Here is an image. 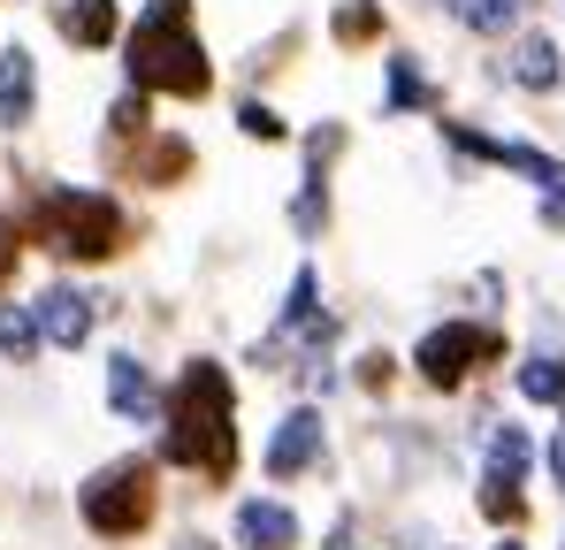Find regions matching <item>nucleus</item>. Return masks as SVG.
<instances>
[{"instance_id": "1", "label": "nucleus", "mask_w": 565, "mask_h": 550, "mask_svg": "<svg viewBox=\"0 0 565 550\" xmlns=\"http://www.w3.org/2000/svg\"><path fill=\"white\" fill-rule=\"evenodd\" d=\"M115 62H122V85L153 92L161 107H206L222 92V62L206 46L199 0H138Z\"/></svg>"}, {"instance_id": "2", "label": "nucleus", "mask_w": 565, "mask_h": 550, "mask_svg": "<svg viewBox=\"0 0 565 550\" xmlns=\"http://www.w3.org/2000/svg\"><path fill=\"white\" fill-rule=\"evenodd\" d=\"M15 214H23V230H31V245L54 253V261H70V268H107V261H122V253L138 245V222H130V207H122L107 183L31 177V191H23Z\"/></svg>"}, {"instance_id": "3", "label": "nucleus", "mask_w": 565, "mask_h": 550, "mask_svg": "<svg viewBox=\"0 0 565 550\" xmlns=\"http://www.w3.org/2000/svg\"><path fill=\"white\" fill-rule=\"evenodd\" d=\"M169 458L199 474V482H230L237 466V390L222 360H184L177 390H169Z\"/></svg>"}, {"instance_id": "4", "label": "nucleus", "mask_w": 565, "mask_h": 550, "mask_svg": "<svg viewBox=\"0 0 565 550\" xmlns=\"http://www.w3.org/2000/svg\"><path fill=\"white\" fill-rule=\"evenodd\" d=\"M481 85L504 92V99H527V107H551V99H565V31L535 15L527 31H512L504 46H489Z\"/></svg>"}, {"instance_id": "5", "label": "nucleus", "mask_w": 565, "mask_h": 550, "mask_svg": "<svg viewBox=\"0 0 565 550\" xmlns=\"http://www.w3.org/2000/svg\"><path fill=\"white\" fill-rule=\"evenodd\" d=\"M489 367H504V329L497 321H481V314H451V321H436L420 345H413V374L428 382V390H467L473 374H489Z\"/></svg>"}, {"instance_id": "6", "label": "nucleus", "mask_w": 565, "mask_h": 550, "mask_svg": "<svg viewBox=\"0 0 565 550\" xmlns=\"http://www.w3.org/2000/svg\"><path fill=\"white\" fill-rule=\"evenodd\" d=\"M77 512H85V528H93V536L130 543L138 528H153V512H161V482H153V466H146V458H115V466H99L93 482H85Z\"/></svg>"}, {"instance_id": "7", "label": "nucleus", "mask_w": 565, "mask_h": 550, "mask_svg": "<svg viewBox=\"0 0 565 550\" xmlns=\"http://www.w3.org/2000/svg\"><path fill=\"white\" fill-rule=\"evenodd\" d=\"M436 115H451V85L428 70L420 46H390L375 77V123H436Z\"/></svg>"}, {"instance_id": "8", "label": "nucleus", "mask_w": 565, "mask_h": 550, "mask_svg": "<svg viewBox=\"0 0 565 550\" xmlns=\"http://www.w3.org/2000/svg\"><path fill=\"white\" fill-rule=\"evenodd\" d=\"M199 169H206L199 138H191L184 123H161V130L122 161V177H115V183H138V191H184V183H199Z\"/></svg>"}, {"instance_id": "9", "label": "nucleus", "mask_w": 565, "mask_h": 550, "mask_svg": "<svg viewBox=\"0 0 565 550\" xmlns=\"http://www.w3.org/2000/svg\"><path fill=\"white\" fill-rule=\"evenodd\" d=\"M153 130H161V99H153V92H138V85L107 92V107H99V169H107V183L122 177V161H130Z\"/></svg>"}, {"instance_id": "10", "label": "nucleus", "mask_w": 565, "mask_h": 550, "mask_svg": "<svg viewBox=\"0 0 565 550\" xmlns=\"http://www.w3.org/2000/svg\"><path fill=\"white\" fill-rule=\"evenodd\" d=\"M390 31H397L390 0H329V8H321V46L344 54V62L390 54Z\"/></svg>"}, {"instance_id": "11", "label": "nucleus", "mask_w": 565, "mask_h": 550, "mask_svg": "<svg viewBox=\"0 0 565 550\" xmlns=\"http://www.w3.org/2000/svg\"><path fill=\"white\" fill-rule=\"evenodd\" d=\"M54 39L70 54H122V31H130V0H54Z\"/></svg>"}, {"instance_id": "12", "label": "nucleus", "mask_w": 565, "mask_h": 550, "mask_svg": "<svg viewBox=\"0 0 565 550\" xmlns=\"http://www.w3.org/2000/svg\"><path fill=\"white\" fill-rule=\"evenodd\" d=\"M535 8L543 0H436L428 15H444L459 39H473V46H504L512 31H527L535 23Z\"/></svg>"}, {"instance_id": "13", "label": "nucleus", "mask_w": 565, "mask_h": 550, "mask_svg": "<svg viewBox=\"0 0 565 550\" xmlns=\"http://www.w3.org/2000/svg\"><path fill=\"white\" fill-rule=\"evenodd\" d=\"M39 107H46L39 54H31L23 39H8V46H0V130H8V138H23V130L39 123Z\"/></svg>"}, {"instance_id": "14", "label": "nucleus", "mask_w": 565, "mask_h": 550, "mask_svg": "<svg viewBox=\"0 0 565 550\" xmlns=\"http://www.w3.org/2000/svg\"><path fill=\"white\" fill-rule=\"evenodd\" d=\"M31 314H39V329H46V345H62V352H77V345L93 337V321L107 314V306H99V298L85 290V283H70V275H62V283H46V290H39V306H31Z\"/></svg>"}, {"instance_id": "15", "label": "nucleus", "mask_w": 565, "mask_h": 550, "mask_svg": "<svg viewBox=\"0 0 565 550\" xmlns=\"http://www.w3.org/2000/svg\"><path fill=\"white\" fill-rule=\"evenodd\" d=\"M313 46V23L306 15H290V23H276V31H260L245 54H237V70H245V85L253 92H276L290 70H298V54Z\"/></svg>"}, {"instance_id": "16", "label": "nucleus", "mask_w": 565, "mask_h": 550, "mask_svg": "<svg viewBox=\"0 0 565 550\" xmlns=\"http://www.w3.org/2000/svg\"><path fill=\"white\" fill-rule=\"evenodd\" d=\"M321 444H329V421L313 413V405H298V413H282L276 421V436H268V474L276 482H298V474H313L321 466Z\"/></svg>"}, {"instance_id": "17", "label": "nucleus", "mask_w": 565, "mask_h": 550, "mask_svg": "<svg viewBox=\"0 0 565 550\" xmlns=\"http://www.w3.org/2000/svg\"><path fill=\"white\" fill-rule=\"evenodd\" d=\"M282 222H290L298 245H321V237L337 230V177H329V169H298L290 199H282Z\"/></svg>"}, {"instance_id": "18", "label": "nucleus", "mask_w": 565, "mask_h": 550, "mask_svg": "<svg viewBox=\"0 0 565 550\" xmlns=\"http://www.w3.org/2000/svg\"><path fill=\"white\" fill-rule=\"evenodd\" d=\"M230 130L245 138V146H260V154H282V146H298V123L282 115L276 92H230Z\"/></svg>"}, {"instance_id": "19", "label": "nucleus", "mask_w": 565, "mask_h": 550, "mask_svg": "<svg viewBox=\"0 0 565 550\" xmlns=\"http://www.w3.org/2000/svg\"><path fill=\"white\" fill-rule=\"evenodd\" d=\"M237 543L245 550H298V512L282 497H245L237 505Z\"/></svg>"}, {"instance_id": "20", "label": "nucleus", "mask_w": 565, "mask_h": 550, "mask_svg": "<svg viewBox=\"0 0 565 550\" xmlns=\"http://www.w3.org/2000/svg\"><path fill=\"white\" fill-rule=\"evenodd\" d=\"M344 154H352V123L344 115H313V123H298V169H344Z\"/></svg>"}, {"instance_id": "21", "label": "nucleus", "mask_w": 565, "mask_h": 550, "mask_svg": "<svg viewBox=\"0 0 565 550\" xmlns=\"http://www.w3.org/2000/svg\"><path fill=\"white\" fill-rule=\"evenodd\" d=\"M512 382H520V398L527 405H551V413H565V352H527V360L512 367Z\"/></svg>"}, {"instance_id": "22", "label": "nucleus", "mask_w": 565, "mask_h": 550, "mask_svg": "<svg viewBox=\"0 0 565 550\" xmlns=\"http://www.w3.org/2000/svg\"><path fill=\"white\" fill-rule=\"evenodd\" d=\"M107 398H115V413H146L153 405V367L138 352H115L107 360Z\"/></svg>"}, {"instance_id": "23", "label": "nucleus", "mask_w": 565, "mask_h": 550, "mask_svg": "<svg viewBox=\"0 0 565 550\" xmlns=\"http://www.w3.org/2000/svg\"><path fill=\"white\" fill-rule=\"evenodd\" d=\"M46 329H39V314L31 306H0V352L8 360H31V345H39Z\"/></svg>"}, {"instance_id": "24", "label": "nucleus", "mask_w": 565, "mask_h": 550, "mask_svg": "<svg viewBox=\"0 0 565 550\" xmlns=\"http://www.w3.org/2000/svg\"><path fill=\"white\" fill-rule=\"evenodd\" d=\"M23 245H31L23 214H15V207H0V290H8V283H15V268H23Z\"/></svg>"}, {"instance_id": "25", "label": "nucleus", "mask_w": 565, "mask_h": 550, "mask_svg": "<svg viewBox=\"0 0 565 550\" xmlns=\"http://www.w3.org/2000/svg\"><path fill=\"white\" fill-rule=\"evenodd\" d=\"M352 382H360L367 398H375V390H390V382H397V352H382V345H367V352L352 360Z\"/></svg>"}, {"instance_id": "26", "label": "nucleus", "mask_w": 565, "mask_h": 550, "mask_svg": "<svg viewBox=\"0 0 565 550\" xmlns=\"http://www.w3.org/2000/svg\"><path fill=\"white\" fill-rule=\"evenodd\" d=\"M551 474H558V489H565V436L551 444Z\"/></svg>"}, {"instance_id": "27", "label": "nucleus", "mask_w": 565, "mask_h": 550, "mask_svg": "<svg viewBox=\"0 0 565 550\" xmlns=\"http://www.w3.org/2000/svg\"><path fill=\"white\" fill-rule=\"evenodd\" d=\"M543 8H551V23H558V31H565V0H543Z\"/></svg>"}, {"instance_id": "28", "label": "nucleus", "mask_w": 565, "mask_h": 550, "mask_svg": "<svg viewBox=\"0 0 565 550\" xmlns=\"http://www.w3.org/2000/svg\"><path fill=\"white\" fill-rule=\"evenodd\" d=\"M497 550H520V543H497Z\"/></svg>"}, {"instance_id": "29", "label": "nucleus", "mask_w": 565, "mask_h": 550, "mask_svg": "<svg viewBox=\"0 0 565 550\" xmlns=\"http://www.w3.org/2000/svg\"><path fill=\"white\" fill-rule=\"evenodd\" d=\"M337 550H360V543H337Z\"/></svg>"}]
</instances>
